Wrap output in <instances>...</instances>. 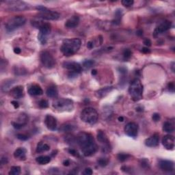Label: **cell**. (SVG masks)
Segmentation results:
<instances>
[{
	"label": "cell",
	"mask_w": 175,
	"mask_h": 175,
	"mask_svg": "<svg viewBox=\"0 0 175 175\" xmlns=\"http://www.w3.org/2000/svg\"><path fill=\"white\" fill-rule=\"evenodd\" d=\"M75 129V126H73V125H69V124H66V125H62V127H61L60 130L64 132H70L74 131Z\"/></svg>",
	"instance_id": "obj_30"
},
{
	"label": "cell",
	"mask_w": 175,
	"mask_h": 175,
	"mask_svg": "<svg viewBox=\"0 0 175 175\" xmlns=\"http://www.w3.org/2000/svg\"><path fill=\"white\" fill-rule=\"evenodd\" d=\"M136 111L137 112H143L144 111L143 108H142V107H138V108H136Z\"/></svg>",
	"instance_id": "obj_54"
},
{
	"label": "cell",
	"mask_w": 175,
	"mask_h": 175,
	"mask_svg": "<svg viewBox=\"0 0 175 175\" xmlns=\"http://www.w3.org/2000/svg\"><path fill=\"white\" fill-rule=\"evenodd\" d=\"M118 71H119V73L120 74L123 75H126L127 73V69L125 67H119L118 69Z\"/></svg>",
	"instance_id": "obj_43"
},
{
	"label": "cell",
	"mask_w": 175,
	"mask_h": 175,
	"mask_svg": "<svg viewBox=\"0 0 175 175\" xmlns=\"http://www.w3.org/2000/svg\"><path fill=\"white\" fill-rule=\"evenodd\" d=\"M83 174L85 175H91L93 174V171L90 168H86L83 172Z\"/></svg>",
	"instance_id": "obj_42"
},
{
	"label": "cell",
	"mask_w": 175,
	"mask_h": 175,
	"mask_svg": "<svg viewBox=\"0 0 175 175\" xmlns=\"http://www.w3.org/2000/svg\"><path fill=\"white\" fill-rule=\"evenodd\" d=\"M21 49L18 48V47H16V48H15L14 49V52L17 54H19L20 53H21Z\"/></svg>",
	"instance_id": "obj_51"
},
{
	"label": "cell",
	"mask_w": 175,
	"mask_h": 175,
	"mask_svg": "<svg viewBox=\"0 0 175 175\" xmlns=\"http://www.w3.org/2000/svg\"><path fill=\"white\" fill-rule=\"evenodd\" d=\"M26 23V18L23 16H15L14 17L10 18L6 22L5 25L6 31L8 32H12L17 29L24 25Z\"/></svg>",
	"instance_id": "obj_6"
},
{
	"label": "cell",
	"mask_w": 175,
	"mask_h": 175,
	"mask_svg": "<svg viewBox=\"0 0 175 175\" xmlns=\"http://www.w3.org/2000/svg\"><path fill=\"white\" fill-rule=\"evenodd\" d=\"M11 104L14 106V108L15 109L18 108V107H19V104H18V103L17 101H13L11 102Z\"/></svg>",
	"instance_id": "obj_49"
},
{
	"label": "cell",
	"mask_w": 175,
	"mask_h": 175,
	"mask_svg": "<svg viewBox=\"0 0 175 175\" xmlns=\"http://www.w3.org/2000/svg\"><path fill=\"white\" fill-rule=\"evenodd\" d=\"M143 90V85L140 79H135L131 81L129 88V93L133 101H138L142 99Z\"/></svg>",
	"instance_id": "obj_3"
},
{
	"label": "cell",
	"mask_w": 175,
	"mask_h": 175,
	"mask_svg": "<svg viewBox=\"0 0 175 175\" xmlns=\"http://www.w3.org/2000/svg\"><path fill=\"white\" fill-rule=\"evenodd\" d=\"M163 130L167 133H172L174 131V123L173 120L165 122L163 126Z\"/></svg>",
	"instance_id": "obj_25"
},
{
	"label": "cell",
	"mask_w": 175,
	"mask_h": 175,
	"mask_svg": "<svg viewBox=\"0 0 175 175\" xmlns=\"http://www.w3.org/2000/svg\"><path fill=\"white\" fill-rule=\"evenodd\" d=\"M81 45V41L79 38H71L64 40L63 43L60 47V50L64 55L71 56L76 53Z\"/></svg>",
	"instance_id": "obj_2"
},
{
	"label": "cell",
	"mask_w": 175,
	"mask_h": 175,
	"mask_svg": "<svg viewBox=\"0 0 175 175\" xmlns=\"http://www.w3.org/2000/svg\"><path fill=\"white\" fill-rule=\"evenodd\" d=\"M142 34H143V31H142V30H138V31L137 32V35L139 36H142Z\"/></svg>",
	"instance_id": "obj_53"
},
{
	"label": "cell",
	"mask_w": 175,
	"mask_h": 175,
	"mask_svg": "<svg viewBox=\"0 0 175 175\" xmlns=\"http://www.w3.org/2000/svg\"><path fill=\"white\" fill-rule=\"evenodd\" d=\"M21 173V168L19 166H12L11 168V170L9 172L10 175H18Z\"/></svg>",
	"instance_id": "obj_31"
},
{
	"label": "cell",
	"mask_w": 175,
	"mask_h": 175,
	"mask_svg": "<svg viewBox=\"0 0 175 175\" xmlns=\"http://www.w3.org/2000/svg\"><path fill=\"white\" fill-rule=\"evenodd\" d=\"M36 8L37 11L40 12L38 15V17L42 18V19L48 20V21L49 20L54 21V20L58 19L60 17V15L58 13L50 11L48 8L43 6H38L36 7Z\"/></svg>",
	"instance_id": "obj_7"
},
{
	"label": "cell",
	"mask_w": 175,
	"mask_h": 175,
	"mask_svg": "<svg viewBox=\"0 0 175 175\" xmlns=\"http://www.w3.org/2000/svg\"><path fill=\"white\" fill-rule=\"evenodd\" d=\"M117 157H118V159L120 161H121V162H124V161L127 160V159L130 157V155H129L125 154V153H119L118 155V156H117Z\"/></svg>",
	"instance_id": "obj_34"
},
{
	"label": "cell",
	"mask_w": 175,
	"mask_h": 175,
	"mask_svg": "<svg viewBox=\"0 0 175 175\" xmlns=\"http://www.w3.org/2000/svg\"><path fill=\"white\" fill-rule=\"evenodd\" d=\"M121 3L125 7H130V6H133L134 1L133 0H123V1H121Z\"/></svg>",
	"instance_id": "obj_36"
},
{
	"label": "cell",
	"mask_w": 175,
	"mask_h": 175,
	"mask_svg": "<svg viewBox=\"0 0 175 175\" xmlns=\"http://www.w3.org/2000/svg\"><path fill=\"white\" fill-rule=\"evenodd\" d=\"M26 149L24 148H18L15 151L14 157L21 161H24L26 159Z\"/></svg>",
	"instance_id": "obj_24"
},
{
	"label": "cell",
	"mask_w": 175,
	"mask_h": 175,
	"mask_svg": "<svg viewBox=\"0 0 175 175\" xmlns=\"http://www.w3.org/2000/svg\"><path fill=\"white\" fill-rule=\"evenodd\" d=\"M28 93L32 96H40L43 93V90L40 86L37 84L32 85L28 89Z\"/></svg>",
	"instance_id": "obj_21"
},
{
	"label": "cell",
	"mask_w": 175,
	"mask_h": 175,
	"mask_svg": "<svg viewBox=\"0 0 175 175\" xmlns=\"http://www.w3.org/2000/svg\"><path fill=\"white\" fill-rule=\"evenodd\" d=\"M142 53H149L151 52V51L148 47H143L142 49Z\"/></svg>",
	"instance_id": "obj_50"
},
{
	"label": "cell",
	"mask_w": 175,
	"mask_h": 175,
	"mask_svg": "<svg viewBox=\"0 0 175 175\" xmlns=\"http://www.w3.org/2000/svg\"><path fill=\"white\" fill-rule=\"evenodd\" d=\"M159 137L157 134H155L149 138L146 139L144 141V144L148 147H156L159 145Z\"/></svg>",
	"instance_id": "obj_19"
},
{
	"label": "cell",
	"mask_w": 175,
	"mask_h": 175,
	"mask_svg": "<svg viewBox=\"0 0 175 175\" xmlns=\"http://www.w3.org/2000/svg\"><path fill=\"white\" fill-rule=\"evenodd\" d=\"M159 167L163 171L171 172L174 170V164L170 160H161L159 163Z\"/></svg>",
	"instance_id": "obj_16"
},
{
	"label": "cell",
	"mask_w": 175,
	"mask_h": 175,
	"mask_svg": "<svg viewBox=\"0 0 175 175\" xmlns=\"http://www.w3.org/2000/svg\"><path fill=\"white\" fill-rule=\"evenodd\" d=\"M53 108L59 112H71L74 108L73 101L69 98H61L53 102Z\"/></svg>",
	"instance_id": "obj_4"
},
{
	"label": "cell",
	"mask_w": 175,
	"mask_h": 175,
	"mask_svg": "<svg viewBox=\"0 0 175 175\" xmlns=\"http://www.w3.org/2000/svg\"><path fill=\"white\" fill-rule=\"evenodd\" d=\"M49 149H50L49 145H48V144L46 143H43V142H39L38 145H37L36 150V153H41L49 151Z\"/></svg>",
	"instance_id": "obj_27"
},
{
	"label": "cell",
	"mask_w": 175,
	"mask_h": 175,
	"mask_svg": "<svg viewBox=\"0 0 175 175\" xmlns=\"http://www.w3.org/2000/svg\"><path fill=\"white\" fill-rule=\"evenodd\" d=\"M8 163V159L6 157H2L1 159V164L4 165Z\"/></svg>",
	"instance_id": "obj_47"
},
{
	"label": "cell",
	"mask_w": 175,
	"mask_h": 175,
	"mask_svg": "<svg viewBox=\"0 0 175 175\" xmlns=\"http://www.w3.org/2000/svg\"><path fill=\"white\" fill-rule=\"evenodd\" d=\"M36 161L40 165H45L49 164L51 161V157L49 156H40L36 159Z\"/></svg>",
	"instance_id": "obj_28"
},
{
	"label": "cell",
	"mask_w": 175,
	"mask_h": 175,
	"mask_svg": "<svg viewBox=\"0 0 175 175\" xmlns=\"http://www.w3.org/2000/svg\"><path fill=\"white\" fill-rule=\"evenodd\" d=\"M46 94H47L48 97L56 98L58 95V91H57V88L55 86H52L47 88V91H46Z\"/></svg>",
	"instance_id": "obj_26"
},
{
	"label": "cell",
	"mask_w": 175,
	"mask_h": 175,
	"mask_svg": "<svg viewBox=\"0 0 175 175\" xmlns=\"http://www.w3.org/2000/svg\"><path fill=\"white\" fill-rule=\"evenodd\" d=\"M123 55L124 59H125V60H129V59L130 57H131L132 52H131V51L130 50V49H126L123 51Z\"/></svg>",
	"instance_id": "obj_35"
},
{
	"label": "cell",
	"mask_w": 175,
	"mask_h": 175,
	"mask_svg": "<svg viewBox=\"0 0 175 175\" xmlns=\"http://www.w3.org/2000/svg\"><path fill=\"white\" fill-rule=\"evenodd\" d=\"M69 153L72 155L75 156V157H79V154H78L77 151H76L73 149H69Z\"/></svg>",
	"instance_id": "obj_44"
},
{
	"label": "cell",
	"mask_w": 175,
	"mask_h": 175,
	"mask_svg": "<svg viewBox=\"0 0 175 175\" xmlns=\"http://www.w3.org/2000/svg\"><path fill=\"white\" fill-rule=\"evenodd\" d=\"M45 124L49 130L55 131L57 129V120L52 115L48 114L45 116Z\"/></svg>",
	"instance_id": "obj_17"
},
{
	"label": "cell",
	"mask_w": 175,
	"mask_h": 175,
	"mask_svg": "<svg viewBox=\"0 0 175 175\" xmlns=\"http://www.w3.org/2000/svg\"><path fill=\"white\" fill-rule=\"evenodd\" d=\"M113 89L114 87H112V86H107V87H104L98 90L96 92L95 94H96V96L97 98H102L107 96L110 92H111L113 90Z\"/></svg>",
	"instance_id": "obj_22"
},
{
	"label": "cell",
	"mask_w": 175,
	"mask_h": 175,
	"mask_svg": "<svg viewBox=\"0 0 175 175\" xmlns=\"http://www.w3.org/2000/svg\"><path fill=\"white\" fill-rule=\"evenodd\" d=\"M6 4L8 9L13 12L23 11L30 8V5L22 1H6Z\"/></svg>",
	"instance_id": "obj_9"
},
{
	"label": "cell",
	"mask_w": 175,
	"mask_h": 175,
	"mask_svg": "<svg viewBox=\"0 0 175 175\" xmlns=\"http://www.w3.org/2000/svg\"><path fill=\"white\" fill-rule=\"evenodd\" d=\"M94 47V42H93V41H90V42H88L87 47H88V49H92Z\"/></svg>",
	"instance_id": "obj_48"
},
{
	"label": "cell",
	"mask_w": 175,
	"mask_h": 175,
	"mask_svg": "<svg viewBox=\"0 0 175 175\" xmlns=\"http://www.w3.org/2000/svg\"><path fill=\"white\" fill-rule=\"evenodd\" d=\"M80 118L84 123L90 125H94L97 122L98 114L94 108H86L81 112Z\"/></svg>",
	"instance_id": "obj_5"
},
{
	"label": "cell",
	"mask_w": 175,
	"mask_h": 175,
	"mask_svg": "<svg viewBox=\"0 0 175 175\" xmlns=\"http://www.w3.org/2000/svg\"><path fill=\"white\" fill-rule=\"evenodd\" d=\"M94 61L92 60H86L83 62V67L86 69H90L94 64Z\"/></svg>",
	"instance_id": "obj_33"
},
{
	"label": "cell",
	"mask_w": 175,
	"mask_h": 175,
	"mask_svg": "<svg viewBox=\"0 0 175 175\" xmlns=\"http://www.w3.org/2000/svg\"><path fill=\"white\" fill-rule=\"evenodd\" d=\"M168 89H169L170 91L172 92H174V84L173 82H171L169 84H168Z\"/></svg>",
	"instance_id": "obj_45"
},
{
	"label": "cell",
	"mask_w": 175,
	"mask_h": 175,
	"mask_svg": "<svg viewBox=\"0 0 175 175\" xmlns=\"http://www.w3.org/2000/svg\"><path fill=\"white\" fill-rule=\"evenodd\" d=\"M40 61L43 67L47 69H52L55 67V60L52 54L48 52H42L40 55Z\"/></svg>",
	"instance_id": "obj_10"
},
{
	"label": "cell",
	"mask_w": 175,
	"mask_h": 175,
	"mask_svg": "<svg viewBox=\"0 0 175 175\" xmlns=\"http://www.w3.org/2000/svg\"><path fill=\"white\" fill-rule=\"evenodd\" d=\"M38 29L40 30L38 36V40L42 45H45L47 41V36L50 34L51 30H52L51 25L48 23H42Z\"/></svg>",
	"instance_id": "obj_11"
},
{
	"label": "cell",
	"mask_w": 175,
	"mask_h": 175,
	"mask_svg": "<svg viewBox=\"0 0 175 175\" xmlns=\"http://www.w3.org/2000/svg\"><path fill=\"white\" fill-rule=\"evenodd\" d=\"M27 122H28V116L25 114H21L20 115L19 118H18V121L13 122L12 125L13 127L16 129H21L22 127H23L26 125Z\"/></svg>",
	"instance_id": "obj_18"
},
{
	"label": "cell",
	"mask_w": 175,
	"mask_h": 175,
	"mask_svg": "<svg viewBox=\"0 0 175 175\" xmlns=\"http://www.w3.org/2000/svg\"><path fill=\"white\" fill-rule=\"evenodd\" d=\"M140 164H141V166H142V167H143L144 168H149V160H147V159H142V160H141Z\"/></svg>",
	"instance_id": "obj_39"
},
{
	"label": "cell",
	"mask_w": 175,
	"mask_h": 175,
	"mask_svg": "<svg viewBox=\"0 0 175 175\" xmlns=\"http://www.w3.org/2000/svg\"><path fill=\"white\" fill-rule=\"evenodd\" d=\"M125 133L129 137H136L138 133V125L133 122L129 123L125 127Z\"/></svg>",
	"instance_id": "obj_13"
},
{
	"label": "cell",
	"mask_w": 175,
	"mask_h": 175,
	"mask_svg": "<svg viewBox=\"0 0 175 175\" xmlns=\"http://www.w3.org/2000/svg\"><path fill=\"white\" fill-rule=\"evenodd\" d=\"M174 62H173L172 64V72H174Z\"/></svg>",
	"instance_id": "obj_57"
},
{
	"label": "cell",
	"mask_w": 175,
	"mask_h": 175,
	"mask_svg": "<svg viewBox=\"0 0 175 175\" xmlns=\"http://www.w3.org/2000/svg\"><path fill=\"white\" fill-rule=\"evenodd\" d=\"M63 165L65 166H69L70 165V161H69V159H66V160L64 161Z\"/></svg>",
	"instance_id": "obj_52"
},
{
	"label": "cell",
	"mask_w": 175,
	"mask_h": 175,
	"mask_svg": "<svg viewBox=\"0 0 175 175\" xmlns=\"http://www.w3.org/2000/svg\"><path fill=\"white\" fill-rule=\"evenodd\" d=\"M98 165L101 167H105L109 163V159L108 158H100L97 161Z\"/></svg>",
	"instance_id": "obj_32"
},
{
	"label": "cell",
	"mask_w": 175,
	"mask_h": 175,
	"mask_svg": "<svg viewBox=\"0 0 175 175\" xmlns=\"http://www.w3.org/2000/svg\"><path fill=\"white\" fill-rule=\"evenodd\" d=\"M172 26V23L169 21H164V22L159 24L158 26L155 29L153 32V36L155 37L157 36L159 34L164 33L166 31H168Z\"/></svg>",
	"instance_id": "obj_14"
},
{
	"label": "cell",
	"mask_w": 175,
	"mask_h": 175,
	"mask_svg": "<svg viewBox=\"0 0 175 175\" xmlns=\"http://www.w3.org/2000/svg\"><path fill=\"white\" fill-rule=\"evenodd\" d=\"M79 17L77 16H73L71 18L66 21L65 23V27L66 28L71 29L75 28L79 25Z\"/></svg>",
	"instance_id": "obj_20"
},
{
	"label": "cell",
	"mask_w": 175,
	"mask_h": 175,
	"mask_svg": "<svg viewBox=\"0 0 175 175\" xmlns=\"http://www.w3.org/2000/svg\"><path fill=\"white\" fill-rule=\"evenodd\" d=\"M63 67L69 71L68 77L69 78L75 77L82 71V67L79 63L75 62H66L63 64Z\"/></svg>",
	"instance_id": "obj_8"
},
{
	"label": "cell",
	"mask_w": 175,
	"mask_h": 175,
	"mask_svg": "<svg viewBox=\"0 0 175 175\" xmlns=\"http://www.w3.org/2000/svg\"><path fill=\"white\" fill-rule=\"evenodd\" d=\"M76 140L78 145L80 147L81 152L86 157L93 155L97 151V144L90 133L81 132L78 134Z\"/></svg>",
	"instance_id": "obj_1"
},
{
	"label": "cell",
	"mask_w": 175,
	"mask_h": 175,
	"mask_svg": "<svg viewBox=\"0 0 175 175\" xmlns=\"http://www.w3.org/2000/svg\"><path fill=\"white\" fill-rule=\"evenodd\" d=\"M39 106L41 108H47L49 107L48 101H46L45 99H42L39 102Z\"/></svg>",
	"instance_id": "obj_38"
},
{
	"label": "cell",
	"mask_w": 175,
	"mask_h": 175,
	"mask_svg": "<svg viewBox=\"0 0 175 175\" xmlns=\"http://www.w3.org/2000/svg\"><path fill=\"white\" fill-rule=\"evenodd\" d=\"M97 140L100 144L102 145V150L103 152L108 153L111 150V146H110V141H109L106 134L104 131L99 130L97 133Z\"/></svg>",
	"instance_id": "obj_12"
},
{
	"label": "cell",
	"mask_w": 175,
	"mask_h": 175,
	"mask_svg": "<svg viewBox=\"0 0 175 175\" xmlns=\"http://www.w3.org/2000/svg\"><path fill=\"white\" fill-rule=\"evenodd\" d=\"M13 81H7V82L4 83V84L2 85V87H1V89H2V91H6L8 88H10V86H12V84H13L14 82H12Z\"/></svg>",
	"instance_id": "obj_37"
},
{
	"label": "cell",
	"mask_w": 175,
	"mask_h": 175,
	"mask_svg": "<svg viewBox=\"0 0 175 175\" xmlns=\"http://www.w3.org/2000/svg\"><path fill=\"white\" fill-rule=\"evenodd\" d=\"M122 16H123V11L121 9L116 10L115 13V19L113 21V23L117 25L120 24Z\"/></svg>",
	"instance_id": "obj_29"
},
{
	"label": "cell",
	"mask_w": 175,
	"mask_h": 175,
	"mask_svg": "<svg viewBox=\"0 0 175 175\" xmlns=\"http://www.w3.org/2000/svg\"><path fill=\"white\" fill-rule=\"evenodd\" d=\"M17 137L18 140H20L21 141H25L29 139V137L28 136V135H25V134H17Z\"/></svg>",
	"instance_id": "obj_40"
},
{
	"label": "cell",
	"mask_w": 175,
	"mask_h": 175,
	"mask_svg": "<svg viewBox=\"0 0 175 175\" xmlns=\"http://www.w3.org/2000/svg\"><path fill=\"white\" fill-rule=\"evenodd\" d=\"M11 94L15 98H21L23 96V87L18 86L13 88L11 90Z\"/></svg>",
	"instance_id": "obj_23"
},
{
	"label": "cell",
	"mask_w": 175,
	"mask_h": 175,
	"mask_svg": "<svg viewBox=\"0 0 175 175\" xmlns=\"http://www.w3.org/2000/svg\"><path fill=\"white\" fill-rule=\"evenodd\" d=\"M174 137L171 135H166L163 137L162 144L163 146L167 150H173L174 148Z\"/></svg>",
	"instance_id": "obj_15"
},
{
	"label": "cell",
	"mask_w": 175,
	"mask_h": 175,
	"mask_svg": "<svg viewBox=\"0 0 175 175\" xmlns=\"http://www.w3.org/2000/svg\"><path fill=\"white\" fill-rule=\"evenodd\" d=\"M118 120H119L120 122H123L124 121V118L123 116L118 117Z\"/></svg>",
	"instance_id": "obj_56"
},
{
	"label": "cell",
	"mask_w": 175,
	"mask_h": 175,
	"mask_svg": "<svg viewBox=\"0 0 175 175\" xmlns=\"http://www.w3.org/2000/svg\"><path fill=\"white\" fill-rule=\"evenodd\" d=\"M144 44L146 46H147V47H150V46L151 45V41L150 39H149V38L145 39L144 41Z\"/></svg>",
	"instance_id": "obj_46"
},
{
	"label": "cell",
	"mask_w": 175,
	"mask_h": 175,
	"mask_svg": "<svg viewBox=\"0 0 175 175\" xmlns=\"http://www.w3.org/2000/svg\"><path fill=\"white\" fill-rule=\"evenodd\" d=\"M96 74H97V71H96V69L92 70V75H96Z\"/></svg>",
	"instance_id": "obj_55"
},
{
	"label": "cell",
	"mask_w": 175,
	"mask_h": 175,
	"mask_svg": "<svg viewBox=\"0 0 175 175\" xmlns=\"http://www.w3.org/2000/svg\"><path fill=\"white\" fill-rule=\"evenodd\" d=\"M152 118L153 121L158 122V121H159V120H160L161 117H160V115H159L158 113H155L153 114Z\"/></svg>",
	"instance_id": "obj_41"
}]
</instances>
